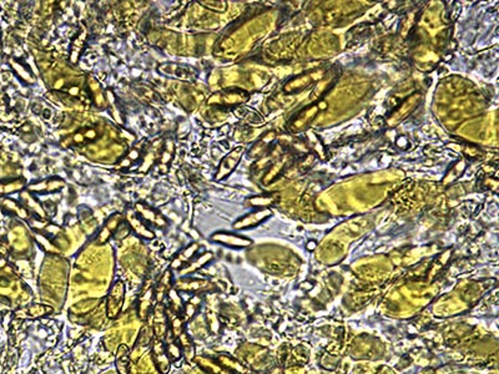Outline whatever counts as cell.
<instances>
[{
	"instance_id": "6",
	"label": "cell",
	"mask_w": 499,
	"mask_h": 374,
	"mask_svg": "<svg viewBox=\"0 0 499 374\" xmlns=\"http://www.w3.org/2000/svg\"><path fill=\"white\" fill-rule=\"evenodd\" d=\"M167 323H169V318H167L166 307L162 303H156L155 315H154V324L151 327H153L154 334L156 335L158 339H161L167 332V326H169Z\"/></svg>"
},
{
	"instance_id": "4",
	"label": "cell",
	"mask_w": 499,
	"mask_h": 374,
	"mask_svg": "<svg viewBox=\"0 0 499 374\" xmlns=\"http://www.w3.org/2000/svg\"><path fill=\"white\" fill-rule=\"evenodd\" d=\"M172 280H173L172 271H171L170 268H167L166 271L162 273V276L160 277L158 283L154 286V296H155L156 303H162V302L166 299L167 294H169L170 291L173 288Z\"/></svg>"
},
{
	"instance_id": "29",
	"label": "cell",
	"mask_w": 499,
	"mask_h": 374,
	"mask_svg": "<svg viewBox=\"0 0 499 374\" xmlns=\"http://www.w3.org/2000/svg\"><path fill=\"white\" fill-rule=\"evenodd\" d=\"M24 180H19V181H14V182L12 183H8V186H5V189H3V190H0V194H9V192H14V191H18V190H20V189H23L24 187Z\"/></svg>"
},
{
	"instance_id": "21",
	"label": "cell",
	"mask_w": 499,
	"mask_h": 374,
	"mask_svg": "<svg viewBox=\"0 0 499 374\" xmlns=\"http://www.w3.org/2000/svg\"><path fill=\"white\" fill-rule=\"evenodd\" d=\"M166 299H167V302H169V307H167V309H170L171 312L176 313V315L181 316V313H183V309H184L185 302H184V299L181 298L180 292H178L175 288H172V290H171L169 292V294H167Z\"/></svg>"
},
{
	"instance_id": "10",
	"label": "cell",
	"mask_w": 499,
	"mask_h": 374,
	"mask_svg": "<svg viewBox=\"0 0 499 374\" xmlns=\"http://www.w3.org/2000/svg\"><path fill=\"white\" fill-rule=\"evenodd\" d=\"M211 240L217 243H222L228 247H236V248H241V247H246L251 244V241L247 238L240 237V236L233 235V233H226V232H217L211 236Z\"/></svg>"
},
{
	"instance_id": "19",
	"label": "cell",
	"mask_w": 499,
	"mask_h": 374,
	"mask_svg": "<svg viewBox=\"0 0 499 374\" xmlns=\"http://www.w3.org/2000/svg\"><path fill=\"white\" fill-rule=\"evenodd\" d=\"M55 312V308L51 307L50 304H32L25 309V316L27 318H41L46 317L49 315H53Z\"/></svg>"
},
{
	"instance_id": "25",
	"label": "cell",
	"mask_w": 499,
	"mask_h": 374,
	"mask_svg": "<svg viewBox=\"0 0 499 374\" xmlns=\"http://www.w3.org/2000/svg\"><path fill=\"white\" fill-rule=\"evenodd\" d=\"M21 197H23V199L25 200V203H26L27 207H30L33 211H34V212H37L38 214H39L41 219H44V217L46 216L45 211H44V208L41 207L38 201H35V199L32 196V195L25 194V192H24V194L21 195Z\"/></svg>"
},
{
	"instance_id": "23",
	"label": "cell",
	"mask_w": 499,
	"mask_h": 374,
	"mask_svg": "<svg viewBox=\"0 0 499 374\" xmlns=\"http://www.w3.org/2000/svg\"><path fill=\"white\" fill-rule=\"evenodd\" d=\"M166 353L167 357H169L171 364H178L180 365L181 361L184 359V354H183V349H181L180 345L178 343V340H172V342L167 343L166 345Z\"/></svg>"
},
{
	"instance_id": "24",
	"label": "cell",
	"mask_w": 499,
	"mask_h": 374,
	"mask_svg": "<svg viewBox=\"0 0 499 374\" xmlns=\"http://www.w3.org/2000/svg\"><path fill=\"white\" fill-rule=\"evenodd\" d=\"M85 39H86V34H85V32H84V33H81V34H80L79 37L75 39V41L73 43V46H71V54H70L71 61L73 63L78 61L80 53H81L82 48H84Z\"/></svg>"
},
{
	"instance_id": "33",
	"label": "cell",
	"mask_w": 499,
	"mask_h": 374,
	"mask_svg": "<svg viewBox=\"0 0 499 374\" xmlns=\"http://www.w3.org/2000/svg\"><path fill=\"white\" fill-rule=\"evenodd\" d=\"M130 165H131V161L129 160L128 158H125L123 161L120 162V164H119V166H120V167H129V166H130Z\"/></svg>"
},
{
	"instance_id": "20",
	"label": "cell",
	"mask_w": 499,
	"mask_h": 374,
	"mask_svg": "<svg viewBox=\"0 0 499 374\" xmlns=\"http://www.w3.org/2000/svg\"><path fill=\"white\" fill-rule=\"evenodd\" d=\"M106 95H105V99H106V104H107V107H109V110H110V114H111V116L114 117V120L116 121L118 123H120V125H123L124 123V119H123V114H121V111H120V109H119V105H118V100H116V96L114 95V92L111 91V90H106Z\"/></svg>"
},
{
	"instance_id": "26",
	"label": "cell",
	"mask_w": 499,
	"mask_h": 374,
	"mask_svg": "<svg viewBox=\"0 0 499 374\" xmlns=\"http://www.w3.org/2000/svg\"><path fill=\"white\" fill-rule=\"evenodd\" d=\"M35 240H37L38 243L40 244L41 248H43L45 252H48V254L54 255V254H56V252H59V248H57V247H55L54 244L51 243V242L49 241L48 238L45 237V236L41 235V233H35Z\"/></svg>"
},
{
	"instance_id": "30",
	"label": "cell",
	"mask_w": 499,
	"mask_h": 374,
	"mask_svg": "<svg viewBox=\"0 0 499 374\" xmlns=\"http://www.w3.org/2000/svg\"><path fill=\"white\" fill-rule=\"evenodd\" d=\"M200 4L202 5V7L208 8V9L217 10V12H223V10H225V7H219V5L225 4V3L222 2H200Z\"/></svg>"
},
{
	"instance_id": "5",
	"label": "cell",
	"mask_w": 499,
	"mask_h": 374,
	"mask_svg": "<svg viewBox=\"0 0 499 374\" xmlns=\"http://www.w3.org/2000/svg\"><path fill=\"white\" fill-rule=\"evenodd\" d=\"M134 211L140 216V219L142 220L144 222H149V224H153L154 226L156 227H165L166 226V220L161 216L159 212H156L155 210H153L149 206L144 205V203L139 202L135 205Z\"/></svg>"
},
{
	"instance_id": "13",
	"label": "cell",
	"mask_w": 499,
	"mask_h": 374,
	"mask_svg": "<svg viewBox=\"0 0 499 374\" xmlns=\"http://www.w3.org/2000/svg\"><path fill=\"white\" fill-rule=\"evenodd\" d=\"M209 283L202 279H180L178 283H175V290L178 292H187V293H196L200 291H203L208 287Z\"/></svg>"
},
{
	"instance_id": "16",
	"label": "cell",
	"mask_w": 499,
	"mask_h": 374,
	"mask_svg": "<svg viewBox=\"0 0 499 374\" xmlns=\"http://www.w3.org/2000/svg\"><path fill=\"white\" fill-rule=\"evenodd\" d=\"M176 340H178L181 349H183L185 361H187L189 363L194 361L196 354H195V346H194V342H192L191 337H190V334L187 333L186 331H184L183 333L176 338Z\"/></svg>"
},
{
	"instance_id": "14",
	"label": "cell",
	"mask_w": 499,
	"mask_h": 374,
	"mask_svg": "<svg viewBox=\"0 0 499 374\" xmlns=\"http://www.w3.org/2000/svg\"><path fill=\"white\" fill-rule=\"evenodd\" d=\"M241 152H242V148H236V150H233L227 158L223 159V161L221 162V166H220L219 174H217V178H219V180L220 178L225 177V176H227L231 171H232V169L236 166L240 158H241Z\"/></svg>"
},
{
	"instance_id": "1",
	"label": "cell",
	"mask_w": 499,
	"mask_h": 374,
	"mask_svg": "<svg viewBox=\"0 0 499 374\" xmlns=\"http://www.w3.org/2000/svg\"><path fill=\"white\" fill-rule=\"evenodd\" d=\"M126 286L121 279H116L107 291V294L104 301L105 316L109 320H116L121 315L125 301Z\"/></svg>"
},
{
	"instance_id": "8",
	"label": "cell",
	"mask_w": 499,
	"mask_h": 374,
	"mask_svg": "<svg viewBox=\"0 0 499 374\" xmlns=\"http://www.w3.org/2000/svg\"><path fill=\"white\" fill-rule=\"evenodd\" d=\"M120 225H121V214L119 213L111 214V216L109 217V220L106 221L105 226L101 228V231L99 232L98 237H96L95 240V243L99 244V246L105 244L106 242L111 238V236L116 232Z\"/></svg>"
},
{
	"instance_id": "27",
	"label": "cell",
	"mask_w": 499,
	"mask_h": 374,
	"mask_svg": "<svg viewBox=\"0 0 499 374\" xmlns=\"http://www.w3.org/2000/svg\"><path fill=\"white\" fill-rule=\"evenodd\" d=\"M12 67L14 68V70L18 73V75L20 76L21 79H23L24 81H26V82H34V76H33V74L30 73L29 70H27L26 68H24L23 65L20 64V63H18V61H12Z\"/></svg>"
},
{
	"instance_id": "3",
	"label": "cell",
	"mask_w": 499,
	"mask_h": 374,
	"mask_svg": "<svg viewBox=\"0 0 499 374\" xmlns=\"http://www.w3.org/2000/svg\"><path fill=\"white\" fill-rule=\"evenodd\" d=\"M125 220H126V222H128L129 226H130L131 230L134 231V232L136 233L139 237L144 238V240H149V241L154 240V238H155V233H154L153 231H151L148 226H146L145 222L142 221L141 219H140L139 214H136V212H135L134 210H129L128 212H126Z\"/></svg>"
},
{
	"instance_id": "28",
	"label": "cell",
	"mask_w": 499,
	"mask_h": 374,
	"mask_svg": "<svg viewBox=\"0 0 499 374\" xmlns=\"http://www.w3.org/2000/svg\"><path fill=\"white\" fill-rule=\"evenodd\" d=\"M172 152H173L172 140H169V141H167V145L165 146V150L162 151L161 156H160V166H166V165L169 164L171 159H172Z\"/></svg>"
},
{
	"instance_id": "22",
	"label": "cell",
	"mask_w": 499,
	"mask_h": 374,
	"mask_svg": "<svg viewBox=\"0 0 499 374\" xmlns=\"http://www.w3.org/2000/svg\"><path fill=\"white\" fill-rule=\"evenodd\" d=\"M166 313H167V318H170V329L171 333H172V337L178 338L183 332L185 331V322L183 321L180 315H176V313L171 312L170 309L166 308Z\"/></svg>"
},
{
	"instance_id": "32",
	"label": "cell",
	"mask_w": 499,
	"mask_h": 374,
	"mask_svg": "<svg viewBox=\"0 0 499 374\" xmlns=\"http://www.w3.org/2000/svg\"><path fill=\"white\" fill-rule=\"evenodd\" d=\"M85 137L87 140H94L96 137V131L95 130H87L86 134H85Z\"/></svg>"
},
{
	"instance_id": "2",
	"label": "cell",
	"mask_w": 499,
	"mask_h": 374,
	"mask_svg": "<svg viewBox=\"0 0 499 374\" xmlns=\"http://www.w3.org/2000/svg\"><path fill=\"white\" fill-rule=\"evenodd\" d=\"M151 346H153V348H151V359H153L154 365H155L160 374H167L170 372L171 362L166 353V345L161 339L155 338Z\"/></svg>"
},
{
	"instance_id": "9",
	"label": "cell",
	"mask_w": 499,
	"mask_h": 374,
	"mask_svg": "<svg viewBox=\"0 0 499 374\" xmlns=\"http://www.w3.org/2000/svg\"><path fill=\"white\" fill-rule=\"evenodd\" d=\"M155 302V296H154V286H150L149 288H145L142 291L141 296L139 298V304H137V315L141 321L148 320V316L150 313L151 308L154 307Z\"/></svg>"
},
{
	"instance_id": "7",
	"label": "cell",
	"mask_w": 499,
	"mask_h": 374,
	"mask_svg": "<svg viewBox=\"0 0 499 374\" xmlns=\"http://www.w3.org/2000/svg\"><path fill=\"white\" fill-rule=\"evenodd\" d=\"M198 248H200V246H198V243H196V242H194V243L185 247L183 251L176 256V257L172 260V262H171L170 265L171 271H175V269L176 271H180L181 268L185 267L190 261L194 260L195 256L197 254Z\"/></svg>"
},
{
	"instance_id": "12",
	"label": "cell",
	"mask_w": 499,
	"mask_h": 374,
	"mask_svg": "<svg viewBox=\"0 0 499 374\" xmlns=\"http://www.w3.org/2000/svg\"><path fill=\"white\" fill-rule=\"evenodd\" d=\"M212 260V254L211 252H205V254H202V255H200L198 257L196 258H194V260H191L190 261L189 263H187L185 267H183L179 271V273H180V276L181 277H185V276H189V274H191V273H194V272H196L198 271V269H201L202 267H205L206 265H208L209 262Z\"/></svg>"
},
{
	"instance_id": "11",
	"label": "cell",
	"mask_w": 499,
	"mask_h": 374,
	"mask_svg": "<svg viewBox=\"0 0 499 374\" xmlns=\"http://www.w3.org/2000/svg\"><path fill=\"white\" fill-rule=\"evenodd\" d=\"M115 368L118 374H130L131 357L130 351L126 345H119L115 358Z\"/></svg>"
},
{
	"instance_id": "31",
	"label": "cell",
	"mask_w": 499,
	"mask_h": 374,
	"mask_svg": "<svg viewBox=\"0 0 499 374\" xmlns=\"http://www.w3.org/2000/svg\"><path fill=\"white\" fill-rule=\"evenodd\" d=\"M140 153H141V152H140V148L135 147V148H132L130 152H129V155L126 156V158H128L129 160H130L131 162L132 161H136L137 159H140Z\"/></svg>"
},
{
	"instance_id": "18",
	"label": "cell",
	"mask_w": 499,
	"mask_h": 374,
	"mask_svg": "<svg viewBox=\"0 0 499 374\" xmlns=\"http://www.w3.org/2000/svg\"><path fill=\"white\" fill-rule=\"evenodd\" d=\"M269 214H271L270 211H258V212L250 213V214H247V216L242 217L241 220H239V221H237L236 224L233 225V227L237 228V230H240V228H246V227H250V226H255L256 224H258V222L262 221L263 219H266Z\"/></svg>"
},
{
	"instance_id": "15",
	"label": "cell",
	"mask_w": 499,
	"mask_h": 374,
	"mask_svg": "<svg viewBox=\"0 0 499 374\" xmlns=\"http://www.w3.org/2000/svg\"><path fill=\"white\" fill-rule=\"evenodd\" d=\"M64 186H65V182L62 180V178H50V180H44L39 183L30 185L27 189H29L30 191H37V192H55L62 190Z\"/></svg>"
},
{
	"instance_id": "17",
	"label": "cell",
	"mask_w": 499,
	"mask_h": 374,
	"mask_svg": "<svg viewBox=\"0 0 499 374\" xmlns=\"http://www.w3.org/2000/svg\"><path fill=\"white\" fill-rule=\"evenodd\" d=\"M200 306H201V298L198 297V294H195V296L191 297L189 301L185 302L183 313H181V318H183L185 324L189 323V322L196 316Z\"/></svg>"
}]
</instances>
